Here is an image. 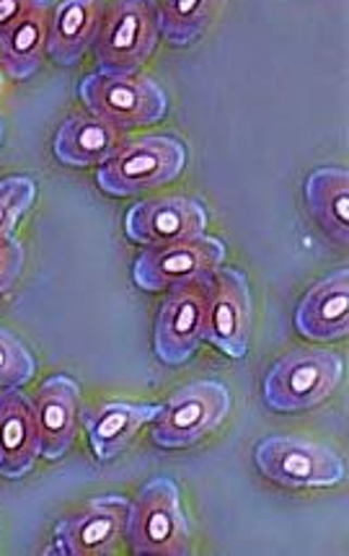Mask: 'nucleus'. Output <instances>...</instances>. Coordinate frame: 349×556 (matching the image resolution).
<instances>
[{"label":"nucleus","instance_id":"f257e3e1","mask_svg":"<svg viewBox=\"0 0 349 556\" xmlns=\"http://www.w3.org/2000/svg\"><path fill=\"white\" fill-rule=\"evenodd\" d=\"M125 535L138 556H187L191 526L174 479H150L129 502Z\"/></svg>","mask_w":349,"mask_h":556},{"label":"nucleus","instance_id":"f03ea898","mask_svg":"<svg viewBox=\"0 0 349 556\" xmlns=\"http://www.w3.org/2000/svg\"><path fill=\"white\" fill-rule=\"evenodd\" d=\"M161 39L159 0H114L94 39L99 71L133 76L148 63Z\"/></svg>","mask_w":349,"mask_h":556},{"label":"nucleus","instance_id":"7ed1b4c3","mask_svg":"<svg viewBox=\"0 0 349 556\" xmlns=\"http://www.w3.org/2000/svg\"><path fill=\"white\" fill-rule=\"evenodd\" d=\"M345 376V363L328 350H292L266 370L264 404L279 415H298L324 404Z\"/></svg>","mask_w":349,"mask_h":556},{"label":"nucleus","instance_id":"20e7f679","mask_svg":"<svg viewBox=\"0 0 349 556\" xmlns=\"http://www.w3.org/2000/svg\"><path fill=\"white\" fill-rule=\"evenodd\" d=\"M187 166V146L171 135H148L120 146L96 172L104 194L135 197L174 181Z\"/></svg>","mask_w":349,"mask_h":556},{"label":"nucleus","instance_id":"39448f33","mask_svg":"<svg viewBox=\"0 0 349 556\" xmlns=\"http://www.w3.org/2000/svg\"><path fill=\"white\" fill-rule=\"evenodd\" d=\"M78 97L94 117L116 130H138L166 117L169 97L153 78L122 76V73H91L80 80Z\"/></svg>","mask_w":349,"mask_h":556},{"label":"nucleus","instance_id":"423d86ee","mask_svg":"<svg viewBox=\"0 0 349 556\" xmlns=\"http://www.w3.org/2000/svg\"><path fill=\"white\" fill-rule=\"evenodd\" d=\"M230 393L217 381H195L179 389L153 417L150 438L163 451L189 447L217 430L230 412Z\"/></svg>","mask_w":349,"mask_h":556},{"label":"nucleus","instance_id":"0eeeda50","mask_svg":"<svg viewBox=\"0 0 349 556\" xmlns=\"http://www.w3.org/2000/svg\"><path fill=\"white\" fill-rule=\"evenodd\" d=\"M254 464L264 479L285 486V490L337 486L347 473L345 460L332 447L287 435L259 440L254 447Z\"/></svg>","mask_w":349,"mask_h":556},{"label":"nucleus","instance_id":"6e6552de","mask_svg":"<svg viewBox=\"0 0 349 556\" xmlns=\"http://www.w3.org/2000/svg\"><path fill=\"white\" fill-rule=\"evenodd\" d=\"M228 249L215 236L200 233L191 239L150 247L133 262V282L146 293H163L189 280L212 277L223 267Z\"/></svg>","mask_w":349,"mask_h":556},{"label":"nucleus","instance_id":"1a4fd4ad","mask_svg":"<svg viewBox=\"0 0 349 556\" xmlns=\"http://www.w3.org/2000/svg\"><path fill=\"white\" fill-rule=\"evenodd\" d=\"M212 277H200L169 290L155 316L153 352L163 365H184L204 342V306Z\"/></svg>","mask_w":349,"mask_h":556},{"label":"nucleus","instance_id":"9d476101","mask_svg":"<svg viewBox=\"0 0 349 556\" xmlns=\"http://www.w3.org/2000/svg\"><path fill=\"white\" fill-rule=\"evenodd\" d=\"M204 342L230 361H241L251 344V290L244 273L221 267L210 280L204 306Z\"/></svg>","mask_w":349,"mask_h":556},{"label":"nucleus","instance_id":"9b49d317","mask_svg":"<svg viewBox=\"0 0 349 556\" xmlns=\"http://www.w3.org/2000/svg\"><path fill=\"white\" fill-rule=\"evenodd\" d=\"M129 500L122 494L94 497L84 510L65 515L52 531L54 554L63 556H109L114 554L127 528Z\"/></svg>","mask_w":349,"mask_h":556},{"label":"nucleus","instance_id":"f8f14e48","mask_svg":"<svg viewBox=\"0 0 349 556\" xmlns=\"http://www.w3.org/2000/svg\"><path fill=\"white\" fill-rule=\"evenodd\" d=\"M208 230V210L195 197H155L129 207L125 218L127 239L138 247H169Z\"/></svg>","mask_w":349,"mask_h":556},{"label":"nucleus","instance_id":"ddd939ff","mask_svg":"<svg viewBox=\"0 0 349 556\" xmlns=\"http://www.w3.org/2000/svg\"><path fill=\"white\" fill-rule=\"evenodd\" d=\"M34 402V415H37L39 443H42V456L47 460H60L71 451L78 435L80 412H84V396L80 386L71 376H50L39 386Z\"/></svg>","mask_w":349,"mask_h":556},{"label":"nucleus","instance_id":"4468645a","mask_svg":"<svg viewBox=\"0 0 349 556\" xmlns=\"http://www.w3.org/2000/svg\"><path fill=\"white\" fill-rule=\"evenodd\" d=\"M42 456L34 402L22 389L0 393V477L24 479Z\"/></svg>","mask_w":349,"mask_h":556},{"label":"nucleus","instance_id":"2eb2a0df","mask_svg":"<svg viewBox=\"0 0 349 556\" xmlns=\"http://www.w3.org/2000/svg\"><path fill=\"white\" fill-rule=\"evenodd\" d=\"M155 412H159V404L133 402H104L80 412L94 458L99 464H112L120 458L142 427L153 422Z\"/></svg>","mask_w":349,"mask_h":556},{"label":"nucleus","instance_id":"dca6fc26","mask_svg":"<svg viewBox=\"0 0 349 556\" xmlns=\"http://www.w3.org/2000/svg\"><path fill=\"white\" fill-rule=\"evenodd\" d=\"M296 329L313 342H334L349 329V273L339 267L300 298Z\"/></svg>","mask_w":349,"mask_h":556},{"label":"nucleus","instance_id":"f3484780","mask_svg":"<svg viewBox=\"0 0 349 556\" xmlns=\"http://www.w3.org/2000/svg\"><path fill=\"white\" fill-rule=\"evenodd\" d=\"M104 18V0H58L47 29V55L58 65H75L94 47Z\"/></svg>","mask_w":349,"mask_h":556},{"label":"nucleus","instance_id":"a211bd4d","mask_svg":"<svg viewBox=\"0 0 349 556\" xmlns=\"http://www.w3.org/2000/svg\"><path fill=\"white\" fill-rule=\"evenodd\" d=\"M122 146L120 130L94 114H73L58 127L52 140L54 159L73 168L101 166Z\"/></svg>","mask_w":349,"mask_h":556},{"label":"nucleus","instance_id":"6ab92c4d","mask_svg":"<svg viewBox=\"0 0 349 556\" xmlns=\"http://www.w3.org/2000/svg\"><path fill=\"white\" fill-rule=\"evenodd\" d=\"M306 202L313 220L339 247L349 241V174L345 166L316 168L306 179Z\"/></svg>","mask_w":349,"mask_h":556},{"label":"nucleus","instance_id":"aec40b11","mask_svg":"<svg viewBox=\"0 0 349 556\" xmlns=\"http://www.w3.org/2000/svg\"><path fill=\"white\" fill-rule=\"evenodd\" d=\"M47 29H50V5L32 11L9 29L0 31V65L13 80H26L42 67L47 55Z\"/></svg>","mask_w":349,"mask_h":556},{"label":"nucleus","instance_id":"412c9836","mask_svg":"<svg viewBox=\"0 0 349 556\" xmlns=\"http://www.w3.org/2000/svg\"><path fill=\"white\" fill-rule=\"evenodd\" d=\"M221 0H161V37L174 47H189L202 37Z\"/></svg>","mask_w":349,"mask_h":556},{"label":"nucleus","instance_id":"4be33fe9","mask_svg":"<svg viewBox=\"0 0 349 556\" xmlns=\"http://www.w3.org/2000/svg\"><path fill=\"white\" fill-rule=\"evenodd\" d=\"M37 200V185L29 176H5L0 179V239L16 233V226Z\"/></svg>","mask_w":349,"mask_h":556},{"label":"nucleus","instance_id":"5701e85b","mask_svg":"<svg viewBox=\"0 0 349 556\" xmlns=\"http://www.w3.org/2000/svg\"><path fill=\"white\" fill-rule=\"evenodd\" d=\"M37 372L32 352L18 337L0 329V386L3 389H22Z\"/></svg>","mask_w":349,"mask_h":556},{"label":"nucleus","instance_id":"b1692460","mask_svg":"<svg viewBox=\"0 0 349 556\" xmlns=\"http://www.w3.org/2000/svg\"><path fill=\"white\" fill-rule=\"evenodd\" d=\"M26 262L24 243L16 239V236H9V239H0V295L9 293L13 282L22 277Z\"/></svg>","mask_w":349,"mask_h":556},{"label":"nucleus","instance_id":"393cba45","mask_svg":"<svg viewBox=\"0 0 349 556\" xmlns=\"http://www.w3.org/2000/svg\"><path fill=\"white\" fill-rule=\"evenodd\" d=\"M50 5V0H0V31L9 29L18 18L29 16L32 11Z\"/></svg>","mask_w":349,"mask_h":556},{"label":"nucleus","instance_id":"a878e982","mask_svg":"<svg viewBox=\"0 0 349 556\" xmlns=\"http://www.w3.org/2000/svg\"><path fill=\"white\" fill-rule=\"evenodd\" d=\"M3 135H5V130H3V119H0V146H3Z\"/></svg>","mask_w":349,"mask_h":556}]
</instances>
